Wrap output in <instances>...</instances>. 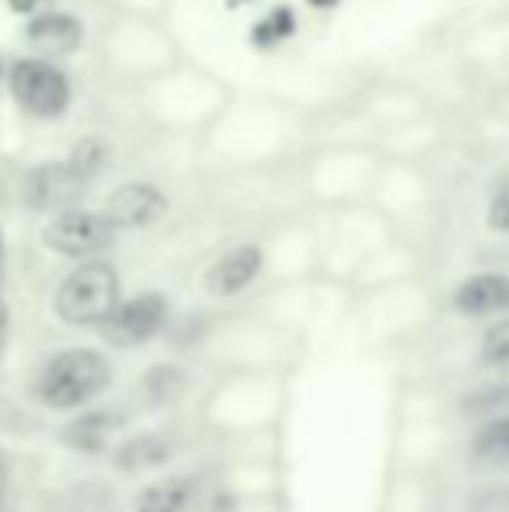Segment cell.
Here are the masks:
<instances>
[{"label":"cell","mask_w":509,"mask_h":512,"mask_svg":"<svg viewBox=\"0 0 509 512\" xmlns=\"http://www.w3.org/2000/svg\"><path fill=\"white\" fill-rule=\"evenodd\" d=\"M196 495V478H164L154 485L140 488V495L133 499V512H185Z\"/></svg>","instance_id":"obj_11"},{"label":"cell","mask_w":509,"mask_h":512,"mask_svg":"<svg viewBox=\"0 0 509 512\" xmlns=\"http://www.w3.org/2000/svg\"><path fill=\"white\" fill-rule=\"evenodd\" d=\"M25 39L42 60H49V56H70L74 49H81L84 25H81V18H74V14H67V11H49L28 21Z\"/></svg>","instance_id":"obj_9"},{"label":"cell","mask_w":509,"mask_h":512,"mask_svg":"<svg viewBox=\"0 0 509 512\" xmlns=\"http://www.w3.org/2000/svg\"><path fill=\"white\" fill-rule=\"evenodd\" d=\"M112 429H116V415H109V411H84L81 418H74V422L67 425V443L74 446V450L95 453L105 446Z\"/></svg>","instance_id":"obj_14"},{"label":"cell","mask_w":509,"mask_h":512,"mask_svg":"<svg viewBox=\"0 0 509 512\" xmlns=\"http://www.w3.org/2000/svg\"><path fill=\"white\" fill-rule=\"evenodd\" d=\"M123 304V283L109 262H81L56 290V317L70 328H102Z\"/></svg>","instance_id":"obj_2"},{"label":"cell","mask_w":509,"mask_h":512,"mask_svg":"<svg viewBox=\"0 0 509 512\" xmlns=\"http://www.w3.org/2000/svg\"><path fill=\"white\" fill-rule=\"evenodd\" d=\"M482 359L499 373H509V317H499L482 335Z\"/></svg>","instance_id":"obj_16"},{"label":"cell","mask_w":509,"mask_h":512,"mask_svg":"<svg viewBox=\"0 0 509 512\" xmlns=\"http://www.w3.org/2000/svg\"><path fill=\"white\" fill-rule=\"evenodd\" d=\"M84 178H77V171L70 164H53V168H39L28 178V199L39 209H70L77 189H81Z\"/></svg>","instance_id":"obj_10"},{"label":"cell","mask_w":509,"mask_h":512,"mask_svg":"<svg viewBox=\"0 0 509 512\" xmlns=\"http://www.w3.org/2000/svg\"><path fill=\"white\" fill-rule=\"evenodd\" d=\"M454 310L464 317L509 314V276L506 272H478L454 290Z\"/></svg>","instance_id":"obj_8"},{"label":"cell","mask_w":509,"mask_h":512,"mask_svg":"<svg viewBox=\"0 0 509 512\" xmlns=\"http://www.w3.org/2000/svg\"><path fill=\"white\" fill-rule=\"evenodd\" d=\"M0 77H4V63H0Z\"/></svg>","instance_id":"obj_19"},{"label":"cell","mask_w":509,"mask_h":512,"mask_svg":"<svg viewBox=\"0 0 509 512\" xmlns=\"http://www.w3.org/2000/svg\"><path fill=\"white\" fill-rule=\"evenodd\" d=\"M471 457L489 467H509V415L485 418L471 436Z\"/></svg>","instance_id":"obj_13"},{"label":"cell","mask_w":509,"mask_h":512,"mask_svg":"<svg viewBox=\"0 0 509 512\" xmlns=\"http://www.w3.org/2000/svg\"><path fill=\"white\" fill-rule=\"evenodd\" d=\"M265 265V255L258 244H238V248L224 251L217 262L206 269V293L210 297H238L258 279Z\"/></svg>","instance_id":"obj_7"},{"label":"cell","mask_w":509,"mask_h":512,"mask_svg":"<svg viewBox=\"0 0 509 512\" xmlns=\"http://www.w3.org/2000/svg\"><path fill=\"white\" fill-rule=\"evenodd\" d=\"M112 241H116V227L91 209L70 206L63 213H53V220L42 227V244L74 262H95V255H102Z\"/></svg>","instance_id":"obj_4"},{"label":"cell","mask_w":509,"mask_h":512,"mask_svg":"<svg viewBox=\"0 0 509 512\" xmlns=\"http://www.w3.org/2000/svg\"><path fill=\"white\" fill-rule=\"evenodd\" d=\"M39 4H42V0H7V7H11L14 14H32Z\"/></svg>","instance_id":"obj_18"},{"label":"cell","mask_w":509,"mask_h":512,"mask_svg":"<svg viewBox=\"0 0 509 512\" xmlns=\"http://www.w3.org/2000/svg\"><path fill=\"white\" fill-rule=\"evenodd\" d=\"M489 227L499 230V234H509V185L492 196V203H489Z\"/></svg>","instance_id":"obj_17"},{"label":"cell","mask_w":509,"mask_h":512,"mask_svg":"<svg viewBox=\"0 0 509 512\" xmlns=\"http://www.w3.org/2000/svg\"><path fill=\"white\" fill-rule=\"evenodd\" d=\"M7 84H11L14 102L35 119H60L70 108V81L53 60L21 56L11 63Z\"/></svg>","instance_id":"obj_3"},{"label":"cell","mask_w":509,"mask_h":512,"mask_svg":"<svg viewBox=\"0 0 509 512\" xmlns=\"http://www.w3.org/2000/svg\"><path fill=\"white\" fill-rule=\"evenodd\" d=\"M112 384V363L98 349H63L42 366L35 394L53 411H77L102 398Z\"/></svg>","instance_id":"obj_1"},{"label":"cell","mask_w":509,"mask_h":512,"mask_svg":"<svg viewBox=\"0 0 509 512\" xmlns=\"http://www.w3.org/2000/svg\"><path fill=\"white\" fill-rule=\"evenodd\" d=\"M105 161H109V143L98 140V136H88V140H81L74 150H70V157H67V164L77 171V178L98 175V171L105 168Z\"/></svg>","instance_id":"obj_15"},{"label":"cell","mask_w":509,"mask_h":512,"mask_svg":"<svg viewBox=\"0 0 509 512\" xmlns=\"http://www.w3.org/2000/svg\"><path fill=\"white\" fill-rule=\"evenodd\" d=\"M171 460V439L157 436V432H143V436L126 439L116 450V467L119 471H154V467L168 464Z\"/></svg>","instance_id":"obj_12"},{"label":"cell","mask_w":509,"mask_h":512,"mask_svg":"<svg viewBox=\"0 0 509 512\" xmlns=\"http://www.w3.org/2000/svg\"><path fill=\"white\" fill-rule=\"evenodd\" d=\"M164 321H168V297L164 293H136L119 304L116 314L102 324V335L116 349H136V345H147L150 338L161 335Z\"/></svg>","instance_id":"obj_5"},{"label":"cell","mask_w":509,"mask_h":512,"mask_svg":"<svg viewBox=\"0 0 509 512\" xmlns=\"http://www.w3.org/2000/svg\"><path fill=\"white\" fill-rule=\"evenodd\" d=\"M168 213V196L154 182H126L105 199L102 216L119 230H143L154 227Z\"/></svg>","instance_id":"obj_6"}]
</instances>
